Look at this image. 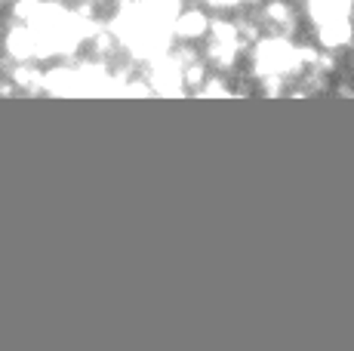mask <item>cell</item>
Returning a JSON list of instances; mask_svg holds the SVG:
<instances>
[{"label": "cell", "instance_id": "cell-1", "mask_svg": "<svg viewBox=\"0 0 354 351\" xmlns=\"http://www.w3.org/2000/svg\"><path fill=\"white\" fill-rule=\"evenodd\" d=\"M203 25H207V22H203L201 12H185V16L179 19V31H182V35H192V37L201 35Z\"/></svg>", "mask_w": 354, "mask_h": 351}]
</instances>
